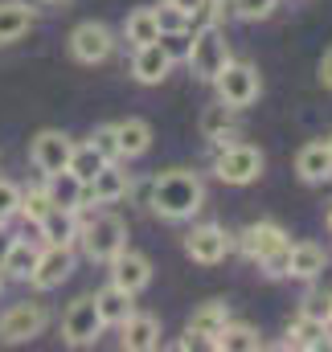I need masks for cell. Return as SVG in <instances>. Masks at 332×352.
<instances>
[{"mask_svg": "<svg viewBox=\"0 0 332 352\" xmlns=\"http://www.w3.org/2000/svg\"><path fill=\"white\" fill-rule=\"evenodd\" d=\"M94 307H98V320H103V328H119L132 311H136V303H132V295L123 291V287H103L98 295H94Z\"/></svg>", "mask_w": 332, "mask_h": 352, "instance_id": "603a6c76", "label": "cell"}, {"mask_svg": "<svg viewBox=\"0 0 332 352\" xmlns=\"http://www.w3.org/2000/svg\"><path fill=\"white\" fill-rule=\"evenodd\" d=\"M90 148L111 164V160H119V140H115V123H103V127H94V135H90Z\"/></svg>", "mask_w": 332, "mask_h": 352, "instance_id": "836d02e7", "label": "cell"}, {"mask_svg": "<svg viewBox=\"0 0 332 352\" xmlns=\"http://www.w3.org/2000/svg\"><path fill=\"white\" fill-rule=\"evenodd\" d=\"M234 12L242 21H267L275 12V0H234Z\"/></svg>", "mask_w": 332, "mask_h": 352, "instance_id": "d590c367", "label": "cell"}, {"mask_svg": "<svg viewBox=\"0 0 332 352\" xmlns=\"http://www.w3.org/2000/svg\"><path fill=\"white\" fill-rule=\"evenodd\" d=\"M115 140H119V160H136L152 148V127L144 119H123L115 123Z\"/></svg>", "mask_w": 332, "mask_h": 352, "instance_id": "cb8c5ba5", "label": "cell"}, {"mask_svg": "<svg viewBox=\"0 0 332 352\" xmlns=\"http://www.w3.org/2000/svg\"><path fill=\"white\" fill-rule=\"evenodd\" d=\"M324 144H329V152H332V135H329V140H324Z\"/></svg>", "mask_w": 332, "mask_h": 352, "instance_id": "7bdbcfd3", "label": "cell"}, {"mask_svg": "<svg viewBox=\"0 0 332 352\" xmlns=\"http://www.w3.org/2000/svg\"><path fill=\"white\" fill-rule=\"evenodd\" d=\"M193 33V45H189V66H193V74L201 78V82H214L218 74H222V66L230 62V41H226V29L218 25V21H209V25H197V29H189Z\"/></svg>", "mask_w": 332, "mask_h": 352, "instance_id": "7a4b0ae2", "label": "cell"}, {"mask_svg": "<svg viewBox=\"0 0 332 352\" xmlns=\"http://www.w3.org/2000/svg\"><path fill=\"white\" fill-rule=\"evenodd\" d=\"M62 336H66V344H74V349H86V344H94V340L103 336V320H98L94 295H79V299L66 307V316H62Z\"/></svg>", "mask_w": 332, "mask_h": 352, "instance_id": "52a82bcc", "label": "cell"}, {"mask_svg": "<svg viewBox=\"0 0 332 352\" xmlns=\"http://www.w3.org/2000/svg\"><path fill=\"white\" fill-rule=\"evenodd\" d=\"M324 340H329V324H320V320H312V316H300V320L287 328L283 349H324Z\"/></svg>", "mask_w": 332, "mask_h": 352, "instance_id": "4316f807", "label": "cell"}, {"mask_svg": "<svg viewBox=\"0 0 332 352\" xmlns=\"http://www.w3.org/2000/svg\"><path fill=\"white\" fill-rule=\"evenodd\" d=\"M329 226H332V209H329Z\"/></svg>", "mask_w": 332, "mask_h": 352, "instance_id": "ee69618b", "label": "cell"}, {"mask_svg": "<svg viewBox=\"0 0 332 352\" xmlns=\"http://www.w3.org/2000/svg\"><path fill=\"white\" fill-rule=\"evenodd\" d=\"M324 344H329V349H332V324H329V340H324Z\"/></svg>", "mask_w": 332, "mask_h": 352, "instance_id": "60d3db41", "label": "cell"}, {"mask_svg": "<svg viewBox=\"0 0 332 352\" xmlns=\"http://www.w3.org/2000/svg\"><path fill=\"white\" fill-rule=\"evenodd\" d=\"M70 274H74V246H45V250H37V266H33L29 283L37 291H54Z\"/></svg>", "mask_w": 332, "mask_h": 352, "instance_id": "7c38bea8", "label": "cell"}, {"mask_svg": "<svg viewBox=\"0 0 332 352\" xmlns=\"http://www.w3.org/2000/svg\"><path fill=\"white\" fill-rule=\"evenodd\" d=\"M0 291H4V266H0Z\"/></svg>", "mask_w": 332, "mask_h": 352, "instance_id": "b9f144b4", "label": "cell"}, {"mask_svg": "<svg viewBox=\"0 0 332 352\" xmlns=\"http://www.w3.org/2000/svg\"><path fill=\"white\" fill-rule=\"evenodd\" d=\"M262 173V152L250 144H222L214 156V176L222 184H250Z\"/></svg>", "mask_w": 332, "mask_h": 352, "instance_id": "277c9868", "label": "cell"}, {"mask_svg": "<svg viewBox=\"0 0 332 352\" xmlns=\"http://www.w3.org/2000/svg\"><path fill=\"white\" fill-rule=\"evenodd\" d=\"M226 320H230V303L226 299H209V303H201L193 316H189V336H197V340H214L222 328H226Z\"/></svg>", "mask_w": 332, "mask_h": 352, "instance_id": "ffe728a7", "label": "cell"}, {"mask_svg": "<svg viewBox=\"0 0 332 352\" xmlns=\"http://www.w3.org/2000/svg\"><path fill=\"white\" fill-rule=\"evenodd\" d=\"M12 242H17V234L8 230V221H0V266H4V254L12 250Z\"/></svg>", "mask_w": 332, "mask_h": 352, "instance_id": "74e56055", "label": "cell"}, {"mask_svg": "<svg viewBox=\"0 0 332 352\" xmlns=\"http://www.w3.org/2000/svg\"><path fill=\"white\" fill-rule=\"evenodd\" d=\"M111 283L123 287L127 295H136V291H144V287L152 283V263H148L144 254H136V250L123 246V250L111 258Z\"/></svg>", "mask_w": 332, "mask_h": 352, "instance_id": "4fadbf2b", "label": "cell"}, {"mask_svg": "<svg viewBox=\"0 0 332 352\" xmlns=\"http://www.w3.org/2000/svg\"><path fill=\"white\" fill-rule=\"evenodd\" d=\"M168 70H172V62H168V54L160 50V41L136 45V58H132V74H136V82L156 87V82H165L168 78Z\"/></svg>", "mask_w": 332, "mask_h": 352, "instance_id": "ac0fdd59", "label": "cell"}, {"mask_svg": "<svg viewBox=\"0 0 332 352\" xmlns=\"http://www.w3.org/2000/svg\"><path fill=\"white\" fill-rule=\"evenodd\" d=\"M37 230H41V238H45V246H74L79 242V209H54L50 205V213L37 221Z\"/></svg>", "mask_w": 332, "mask_h": 352, "instance_id": "e0dca14e", "label": "cell"}, {"mask_svg": "<svg viewBox=\"0 0 332 352\" xmlns=\"http://www.w3.org/2000/svg\"><path fill=\"white\" fill-rule=\"evenodd\" d=\"M17 213L25 217V221H41L45 213H50V197H45V188H29V192H21V205H17Z\"/></svg>", "mask_w": 332, "mask_h": 352, "instance_id": "4dcf8cb0", "label": "cell"}, {"mask_svg": "<svg viewBox=\"0 0 332 352\" xmlns=\"http://www.w3.org/2000/svg\"><path fill=\"white\" fill-rule=\"evenodd\" d=\"M324 266H329V254H324L316 242H295V246H287V274H291V278H316V274H324Z\"/></svg>", "mask_w": 332, "mask_h": 352, "instance_id": "7402d4cb", "label": "cell"}, {"mask_svg": "<svg viewBox=\"0 0 332 352\" xmlns=\"http://www.w3.org/2000/svg\"><path fill=\"white\" fill-rule=\"evenodd\" d=\"M295 173L304 176L308 184H320V180H332V152L324 140L316 144H304L300 156H295Z\"/></svg>", "mask_w": 332, "mask_h": 352, "instance_id": "44dd1931", "label": "cell"}, {"mask_svg": "<svg viewBox=\"0 0 332 352\" xmlns=\"http://www.w3.org/2000/svg\"><path fill=\"white\" fill-rule=\"evenodd\" d=\"M156 41H160V50L168 54V62H189V45H193V33H189V29H176V33H160Z\"/></svg>", "mask_w": 332, "mask_h": 352, "instance_id": "d6a6232c", "label": "cell"}, {"mask_svg": "<svg viewBox=\"0 0 332 352\" xmlns=\"http://www.w3.org/2000/svg\"><path fill=\"white\" fill-rule=\"evenodd\" d=\"M41 188H45V197H50V205H54V209H83V205H86V184L70 173V168L50 173Z\"/></svg>", "mask_w": 332, "mask_h": 352, "instance_id": "9a60e30c", "label": "cell"}, {"mask_svg": "<svg viewBox=\"0 0 332 352\" xmlns=\"http://www.w3.org/2000/svg\"><path fill=\"white\" fill-rule=\"evenodd\" d=\"M70 54L83 62V66H98L115 54V33L98 21H83L74 33H70Z\"/></svg>", "mask_w": 332, "mask_h": 352, "instance_id": "9c48e42d", "label": "cell"}, {"mask_svg": "<svg viewBox=\"0 0 332 352\" xmlns=\"http://www.w3.org/2000/svg\"><path fill=\"white\" fill-rule=\"evenodd\" d=\"M103 164H107V160H103V156H98L90 144H74V152H70V164H66V168H70V173H74V176L86 184L90 176L103 168Z\"/></svg>", "mask_w": 332, "mask_h": 352, "instance_id": "f546056e", "label": "cell"}, {"mask_svg": "<svg viewBox=\"0 0 332 352\" xmlns=\"http://www.w3.org/2000/svg\"><path fill=\"white\" fill-rule=\"evenodd\" d=\"M156 12V25H160V33H176V29H189V16L180 12V8H172V4H160V8H152Z\"/></svg>", "mask_w": 332, "mask_h": 352, "instance_id": "e575fe53", "label": "cell"}, {"mask_svg": "<svg viewBox=\"0 0 332 352\" xmlns=\"http://www.w3.org/2000/svg\"><path fill=\"white\" fill-rule=\"evenodd\" d=\"M230 246H234V238H230L222 226H214V221H209V226H193V230L185 234V254L201 266H218L230 254Z\"/></svg>", "mask_w": 332, "mask_h": 352, "instance_id": "ba28073f", "label": "cell"}, {"mask_svg": "<svg viewBox=\"0 0 332 352\" xmlns=\"http://www.w3.org/2000/svg\"><path fill=\"white\" fill-rule=\"evenodd\" d=\"M79 242H83V254L90 263H111L127 246V226L115 213H98L86 230H79Z\"/></svg>", "mask_w": 332, "mask_h": 352, "instance_id": "3957f363", "label": "cell"}, {"mask_svg": "<svg viewBox=\"0 0 332 352\" xmlns=\"http://www.w3.org/2000/svg\"><path fill=\"white\" fill-rule=\"evenodd\" d=\"M148 205L165 221H185V217H193L205 205V184H201V176L189 173V168H168V173H160L152 180Z\"/></svg>", "mask_w": 332, "mask_h": 352, "instance_id": "6da1fadb", "label": "cell"}, {"mask_svg": "<svg viewBox=\"0 0 332 352\" xmlns=\"http://www.w3.org/2000/svg\"><path fill=\"white\" fill-rule=\"evenodd\" d=\"M70 152H74V140L66 135V131H54V127H45V131H37L33 135V148H29V160H33V168L37 173H58V168H66L70 164Z\"/></svg>", "mask_w": 332, "mask_h": 352, "instance_id": "8fae6325", "label": "cell"}, {"mask_svg": "<svg viewBox=\"0 0 332 352\" xmlns=\"http://www.w3.org/2000/svg\"><path fill=\"white\" fill-rule=\"evenodd\" d=\"M209 349H222V352H258V349H262V336H258L250 324H234V320H226V328L209 340Z\"/></svg>", "mask_w": 332, "mask_h": 352, "instance_id": "d4e9b609", "label": "cell"}, {"mask_svg": "<svg viewBox=\"0 0 332 352\" xmlns=\"http://www.w3.org/2000/svg\"><path fill=\"white\" fill-rule=\"evenodd\" d=\"M123 37H127L132 45H148V41H156V37H160L156 12H152V8H132L127 21H123Z\"/></svg>", "mask_w": 332, "mask_h": 352, "instance_id": "83f0119b", "label": "cell"}, {"mask_svg": "<svg viewBox=\"0 0 332 352\" xmlns=\"http://www.w3.org/2000/svg\"><path fill=\"white\" fill-rule=\"evenodd\" d=\"M238 111L234 107H226L222 98L214 102V107H205L201 111V135L214 144V148H222V144H234L238 140V119H234Z\"/></svg>", "mask_w": 332, "mask_h": 352, "instance_id": "2e32d148", "label": "cell"}, {"mask_svg": "<svg viewBox=\"0 0 332 352\" xmlns=\"http://www.w3.org/2000/svg\"><path fill=\"white\" fill-rule=\"evenodd\" d=\"M119 197H127V173H119L115 160H111V164H103L98 173L86 180V201L111 205V201H119Z\"/></svg>", "mask_w": 332, "mask_h": 352, "instance_id": "d6986e66", "label": "cell"}, {"mask_svg": "<svg viewBox=\"0 0 332 352\" xmlns=\"http://www.w3.org/2000/svg\"><path fill=\"white\" fill-rule=\"evenodd\" d=\"M320 82L332 90V45L324 50V58H320Z\"/></svg>", "mask_w": 332, "mask_h": 352, "instance_id": "f35d334b", "label": "cell"}, {"mask_svg": "<svg viewBox=\"0 0 332 352\" xmlns=\"http://www.w3.org/2000/svg\"><path fill=\"white\" fill-rule=\"evenodd\" d=\"M119 332H123V349H127V352L160 349V320H156V316H148V311H132V316L119 324Z\"/></svg>", "mask_w": 332, "mask_h": 352, "instance_id": "5bb4252c", "label": "cell"}, {"mask_svg": "<svg viewBox=\"0 0 332 352\" xmlns=\"http://www.w3.org/2000/svg\"><path fill=\"white\" fill-rule=\"evenodd\" d=\"M214 87H218V98L226 102V107H234V111H242V107H250L254 98H258V90H262V82H258V70L254 66H247V62H226L222 66V74L214 78Z\"/></svg>", "mask_w": 332, "mask_h": 352, "instance_id": "5b68a950", "label": "cell"}, {"mask_svg": "<svg viewBox=\"0 0 332 352\" xmlns=\"http://www.w3.org/2000/svg\"><path fill=\"white\" fill-rule=\"evenodd\" d=\"M17 205H21V188L12 180H0V221H8L17 213Z\"/></svg>", "mask_w": 332, "mask_h": 352, "instance_id": "8d00e7d4", "label": "cell"}, {"mask_svg": "<svg viewBox=\"0 0 332 352\" xmlns=\"http://www.w3.org/2000/svg\"><path fill=\"white\" fill-rule=\"evenodd\" d=\"M300 316H312L320 324H332V291H308L300 303Z\"/></svg>", "mask_w": 332, "mask_h": 352, "instance_id": "1f68e13d", "label": "cell"}, {"mask_svg": "<svg viewBox=\"0 0 332 352\" xmlns=\"http://www.w3.org/2000/svg\"><path fill=\"white\" fill-rule=\"evenodd\" d=\"M238 246H242V254L250 263H267L271 254L287 250L291 242H287V230L279 221H250L247 230L238 234Z\"/></svg>", "mask_w": 332, "mask_h": 352, "instance_id": "30bf717a", "label": "cell"}, {"mask_svg": "<svg viewBox=\"0 0 332 352\" xmlns=\"http://www.w3.org/2000/svg\"><path fill=\"white\" fill-rule=\"evenodd\" d=\"M168 4H172V8H180L185 16H193V12H201V4H205V0H168Z\"/></svg>", "mask_w": 332, "mask_h": 352, "instance_id": "ab89813d", "label": "cell"}, {"mask_svg": "<svg viewBox=\"0 0 332 352\" xmlns=\"http://www.w3.org/2000/svg\"><path fill=\"white\" fill-rule=\"evenodd\" d=\"M33 266H37V250L29 246V242H12V250L4 254V274H12V278H29L33 274Z\"/></svg>", "mask_w": 332, "mask_h": 352, "instance_id": "f1b7e54d", "label": "cell"}, {"mask_svg": "<svg viewBox=\"0 0 332 352\" xmlns=\"http://www.w3.org/2000/svg\"><path fill=\"white\" fill-rule=\"evenodd\" d=\"M50 324V311L41 303H12L0 316V344H25L33 336H41Z\"/></svg>", "mask_w": 332, "mask_h": 352, "instance_id": "8992f818", "label": "cell"}, {"mask_svg": "<svg viewBox=\"0 0 332 352\" xmlns=\"http://www.w3.org/2000/svg\"><path fill=\"white\" fill-rule=\"evenodd\" d=\"M29 25H33V8L29 4H21V0H4L0 4V45L25 37Z\"/></svg>", "mask_w": 332, "mask_h": 352, "instance_id": "484cf974", "label": "cell"}]
</instances>
